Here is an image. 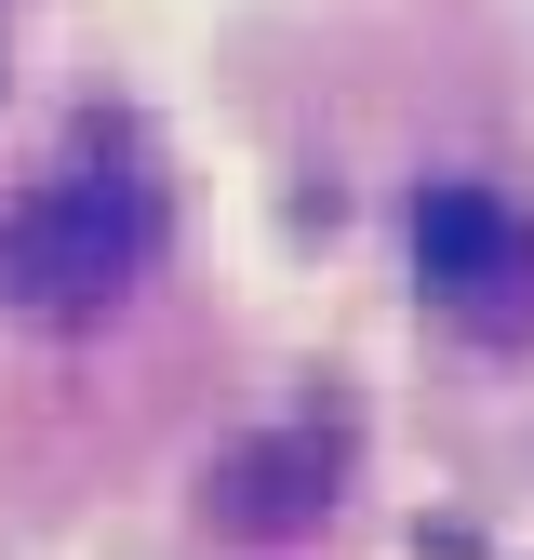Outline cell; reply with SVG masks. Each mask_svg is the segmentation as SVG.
<instances>
[{
	"label": "cell",
	"instance_id": "6da1fadb",
	"mask_svg": "<svg viewBox=\"0 0 534 560\" xmlns=\"http://www.w3.org/2000/svg\"><path fill=\"white\" fill-rule=\"evenodd\" d=\"M148 241H161L148 187L81 161V174H54L27 214L0 228V294H14V307H40V320H94V307H120V294H134Z\"/></svg>",
	"mask_w": 534,
	"mask_h": 560
},
{
	"label": "cell",
	"instance_id": "3957f363",
	"mask_svg": "<svg viewBox=\"0 0 534 560\" xmlns=\"http://www.w3.org/2000/svg\"><path fill=\"white\" fill-rule=\"evenodd\" d=\"M200 494H214L228 534H321V521H334V441H307V428L241 441V454H214Z\"/></svg>",
	"mask_w": 534,
	"mask_h": 560
},
{
	"label": "cell",
	"instance_id": "7a4b0ae2",
	"mask_svg": "<svg viewBox=\"0 0 534 560\" xmlns=\"http://www.w3.org/2000/svg\"><path fill=\"white\" fill-rule=\"evenodd\" d=\"M415 280L467 334H534V228L495 187H428L415 200Z\"/></svg>",
	"mask_w": 534,
	"mask_h": 560
}]
</instances>
